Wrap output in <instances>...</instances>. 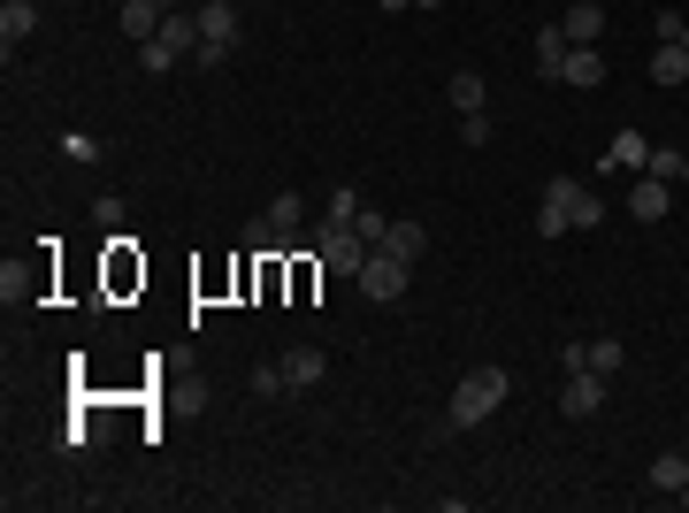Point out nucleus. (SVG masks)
Returning a JSON list of instances; mask_svg holds the SVG:
<instances>
[{
  "label": "nucleus",
  "instance_id": "nucleus-32",
  "mask_svg": "<svg viewBox=\"0 0 689 513\" xmlns=\"http://www.w3.org/2000/svg\"><path fill=\"white\" fill-rule=\"evenodd\" d=\"M162 8H169V0H162Z\"/></svg>",
  "mask_w": 689,
  "mask_h": 513
},
{
  "label": "nucleus",
  "instance_id": "nucleus-10",
  "mask_svg": "<svg viewBox=\"0 0 689 513\" xmlns=\"http://www.w3.org/2000/svg\"><path fill=\"white\" fill-rule=\"evenodd\" d=\"M261 222L276 230V245H299V222H307V199H299V192H276Z\"/></svg>",
  "mask_w": 689,
  "mask_h": 513
},
{
  "label": "nucleus",
  "instance_id": "nucleus-3",
  "mask_svg": "<svg viewBox=\"0 0 689 513\" xmlns=\"http://www.w3.org/2000/svg\"><path fill=\"white\" fill-rule=\"evenodd\" d=\"M192 15H199V46H192V54H199V69H222V62H230V46H238V8H230V0H199Z\"/></svg>",
  "mask_w": 689,
  "mask_h": 513
},
{
  "label": "nucleus",
  "instance_id": "nucleus-8",
  "mask_svg": "<svg viewBox=\"0 0 689 513\" xmlns=\"http://www.w3.org/2000/svg\"><path fill=\"white\" fill-rule=\"evenodd\" d=\"M559 85H575V92H598V85H605V54H598V46H567V69H559Z\"/></svg>",
  "mask_w": 689,
  "mask_h": 513
},
{
  "label": "nucleus",
  "instance_id": "nucleus-21",
  "mask_svg": "<svg viewBox=\"0 0 689 513\" xmlns=\"http://www.w3.org/2000/svg\"><path fill=\"white\" fill-rule=\"evenodd\" d=\"M139 62H146V69H154V77H162V69H176V62H184V54H176L169 39H162V31H154V39H146V46H139Z\"/></svg>",
  "mask_w": 689,
  "mask_h": 513
},
{
  "label": "nucleus",
  "instance_id": "nucleus-25",
  "mask_svg": "<svg viewBox=\"0 0 689 513\" xmlns=\"http://www.w3.org/2000/svg\"><path fill=\"white\" fill-rule=\"evenodd\" d=\"M352 215H360V192H352V184H338V192H330V215H322V222H352Z\"/></svg>",
  "mask_w": 689,
  "mask_h": 513
},
{
  "label": "nucleus",
  "instance_id": "nucleus-13",
  "mask_svg": "<svg viewBox=\"0 0 689 513\" xmlns=\"http://www.w3.org/2000/svg\"><path fill=\"white\" fill-rule=\"evenodd\" d=\"M567 46H575V39H567L559 23H544V31H536V77H551V85H559V69H567Z\"/></svg>",
  "mask_w": 689,
  "mask_h": 513
},
{
  "label": "nucleus",
  "instance_id": "nucleus-12",
  "mask_svg": "<svg viewBox=\"0 0 689 513\" xmlns=\"http://www.w3.org/2000/svg\"><path fill=\"white\" fill-rule=\"evenodd\" d=\"M575 46H598V31H605V8L598 0H567V23H559Z\"/></svg>",
  "mask_w": 689,
  "mask_h": 513
},
{
  "label": "nucleus",
  "instance_id": "nucleus-29",
  "mask_svg": "<svg viewBox=\"0 0 689 513\" xmlns=\"http://www.w3.org/2000/svg\"><path fill=\"white\" fill-rule=\"evenodd\" d=\"M675 499H682V506H689V483H682V491H675Z\"/></svg>",
  "mask_w": 689,
  "mask_h": 513
},
{
  "label": "nucleus",
  "instance_id": "nucleus-22",
  "mask_svg": "<svg viewBox=\"0 0 689 513\" xmlns=\"http://www.w3.org/2000/svg\"><path fill=\"white\" fill-rule=\"evenodd\" d=\"M162 39H169L176 54H192V46H199V15H169V23H162Z\"/></svg>",
  "mask_w": 689,
  "mask_h": 513
},
{
  "label": "nucleus",
  "instance_id": "nucleus-30",
  "mask_svg": "<svg viewBox=\"0 0 689 513\" xmlns=\"http://www.w3.org/2000/svg\"><path fill=\"white\" fill-rule=\"evenodd\" d=\"M682 46H689V15H682Z\"/></svg>",
  "mask_w": 689,
  "mask_h": 513
},
{
  "label": "nucleus",
  "instance_id": "nucleus-28",
  "mask_svg": "<svg viewBox=\"0 0 689 513\" xmlns=\"http://www.w3.org/2000/svg\"><path fill=\"white\" fill-rule=\"evenodd\" d=\"M414 8H445V0H414Z\"/></svg>",
  "mask_w": 689,
  "mask_h": 513
},
{
  "label": "nucleus",
  "instance_id": "nucleus-2",
  "mask_svg": "<svg viewBox=\"0 0 689 513\" xmlns=\"http://www.w3.org/2000/svg\"><path fill=\"white\" fill-rule=\"evenodd\" d=\"M506 391H514L506 368H468L460 391H452V406H445V429H475V422H491V414L506 406Z\"/></svg>",
  "mask_w": 689,
  "mask_h": 513
},
{
  "label": "nucleus",
  "instance_id": "nucleus-1",
  "mask_svg": "<svg viewBox=\"0 0 689 513\" xmlns=\"http://www.w3.org/2000/svg\"><path fill=\"white\" fill-rule=\"evenodd\" d=\"M598 222H605V199H598L590 184H575V176H551V184H544V207H536V230H544V238L598 230Z\"/></svg>",
  "mask_w": 689,
  "mask_h": 513
},
{
  "label": "nucleus",
  "instance_id": "nucleus-15",
  "mask_svg": "<svg viewBox=\"0 0 689 513\" xmlns=\"http://www.w3.org/2000/svg\"><path fill=\"white\" fill-rule=\"evenodd\" d=\"M116 23H123V31H131L139 46H146V39H154V31L169 23V15H162V0H123V15H116Z\"/></svg>",
  "mask_w": 689,
  "mask_h": 513
},
{
  "label": "nucleus",
  "instance_id": "nucleus-31",
  "mask_svg": "<svg viewBox=\"0 0 689 513\" xmlns=\"http://www.w3.org/2000/svg\"><path fill=\"white\" fill-rule=\"evenodd\" d=\"M682 176H689V154H682Z\"/></svg>",
  "mask_w": 689,
  "mask_h": 513
},
{
  "label": "nucleus",
  "instance_id": "nucleus-4",
  "mask_svg": "<svg viewBox=\"0 0 689 513\" xmlns=\"http://www.w3.org/2000/svg\"><path fill=\"white\" fill-rule=\"evenodd\" d=\"M315 253H322V269H330V276H352V284H360V269H368V253H375V245H368L352 222H322Z\"/></svg>",
  "mask_w": 689,
  "mask_h": 513
},
{
  "label": "nucleus",
  "instance_id": "nucleus-11",
  "mask_svg": "<svg viewBox=\"0 0 689 513\" xmlns=\"http://www.w3.org/2000/svg\"><path fill=\"white\" fill-rule=\"evenodd\" d=\"M276 368H284V383H292V391H315L330 360H322V345H292V352H284Z\"/></svg>",
  "mask_w": 689,
  "mask_h": 513
},
{
  "label": "nucleus",
  "instance_id": "nucleus-27",
  "mask_svg": "<svg viewBox=\"0 0 689 513\" xmlns=\"http://www.w3.org/2000/svg\"><path fill=\"white\" fill-rule=\"evenodd\" d=\"M253 391H261V399H284L292 383H284V368H253Z\"/></svg>",
  "mask_w": 689,
  "mask_h": 513
},
{
  "label": "nucleus",
  "instance_id": "nucleus-6",
  "mask_svg": "<svg viewBox=\"0 0 689 513\" xmlns=\"http://www.w3.org/2000/svg\"><path fill=\"white\" fill-rule=\"evenodd\" d=\"M605 383H613V375H598V368H575V375H567V391H559L567 422H590V414L605 406Z\"/></svg>",
  "mask_w": 689,
  "mask_h": 513
},
{
  "label": "nucleus",
  "instance_id": "nucleus-7",
  "mask_svg": "<svg viewBox=\"0 0 689 513\" xmlns=\"http://www.w3.org/2000/svg\"><path fill=\"white\" fill-rule=\"evenodd\" d=\"M667 207H675L667 176H636V184H628V215H636V222H667Z\"/></svg>",
  "mask_w": 689,
  "mask_h": 513
},
{
  "label": "nucleus",
  "instance_id": "nucleus-20",
  "mask_svg": "<svg viewBox=\"0 0 689 513\" xmlns=\"http://www.w3.org/2000/svg\"><path fill=\"white\" fill-rule=\"evenodd\" d=\"M62 154H69L77 170H92V162H100V139H92V131H62Z\"/></svg>",
  "mask_w": 689,
  "mask_h": 513
},
{
  "label": "nucleus",
  "instance_id": "nucleus-19",
  "mask_svg": "<svg viewBox=\"0 0 689 513\" xmlns=\"http://www.w3.org/2000/svg\"><path fill=\"white\" fill-rule=\"evenodd\" d=\"M689 483V460L682 452H659V460H652V491H682Z\"/></svg>",
  "mask_w": 689,
  "mask_h": 513
},
{
  "label": "nucleus",
  "instance_id": "nucleus-14",
  "mask_svg": "<svg viewBox=\"0 0 689 513\" xmlns=\"http://www.w3.org/2000/svg\"><path fill=\"white\" fill-rule=\"evenodd\" d=\"M375 253H398V261H422V253H429V230H422V222H391Z\"/></svg>",
  "mask_w": 689,
  "mask_h": 513
},
{
  "label": "nucleus",
  "instance_id": "nucleus-26",
  "mask_svg": "<svg viewBox=\"0 0 689 513\" xmlns=\"http://www.w3.org/2000/svg\"><path fill=\"white\" fill-rule=\"evenodd\" d=\"M352 230H360V238H368V245H383V230H391V222H383V215H375V207H360V215H352Z\"/></svg>",
  "mask_w": 689,
  "mask_h": 513
},
{
  "label": "nucleus",
  "instance_id": "nucleus-17",
  "mask_svg": "<svg viewBox=\"0 0 689 513\" xmlns=\"http://www.w3.org/2000/svg\"><path fill=\"white\" fill-rule=\"evenodd\" d=\"M652 77H659V85H682V77H689V46H682V39H659V54H652Z\"/></svg>",
  "mask_w": 689,
  "mask_h": 513
},
{
  "label": "nucleus",
  "instance_id": "nucleus-5",
  "mask_svg": "<svg viewBox=\"0 0 689 513\" xmlns=\"http://www.w3.org/2000/svg\"><path fill=\"white\" fill-rule=\"evenodd\" d=\"M406 276H414V261H398V253H368L360 292H368L375 307H391V299H406Z\"/></svg>",
  "mask_w": 689,
  "mask_h": 513
},
{
  "label": "nucleus",
  "instance_id": "nucleus-9",
  "mask_svg": "<svg viewBox=\"0 0 689 513\" xmlns=\"http://www.w3.org/2000/svg\"><path fill=\"white\" fill-rule=\"evenodd\" d=\"M445 100H452V116H483V100H491L483 69H452V77H445Z\"/></svg>",
  "mask_w": 689,
  "mask_h": 513
},
{
  "label": "nucleus",
  "instance_id": "nucleus-23",
  "mask_svg": "<svg viewBox=\"0 0 689 513\" xmlns=\"http://www.w3.org/2000/svg\"><path fill=\"white\" fill-rule=\"evenodd\" d=\"M590 368H598V375H621V338H598V345H590Z\"/></svg>",
  "mask_w": 689,
  "mask_h": 513
},
{
  "label": "nucleus",
  "instance_id": "nucleus-16",
  "mask_svg": "<svg viewBox=\"0 0 689 513\" xmlns=\"http://www.w3.org/2000/svg\"><path fill=\"white\" fill-rule=\"evenodd\" d=\"M644 162H652V146H644V131H621V139L605 146V170H628V176H644Z\"/></svg>",
  "mask_w": 689,
  "mask_h": 513
},
{
  "label": "nucleus",
  "instance_id": "nucleus-18",
  "mask_svg": "<svg viewBox=\"0 0 689 513\" xmlns=\"http://www.w3.org/2000/svg\"><path fill=\"white\" fill-rule=\"evenodd\" d=\"M31 31H39V8H31V0H0V39L15 46V39H31Z\"/></svg>",
  "mask_w": 689,
  "mask_h": 513
},
{
  "label": "nucleus",
  "instance_id": "nucleus-24",
  "mask_svg": "<svg viewBox=\"0 0 689 513\" xmlns=\"http://www.w3.org/2000/svg\"><path fill=\"white\" fill-rule=\"evenodd\" d=\"M644 176H667V184H675V176H682V154H675V146H652V162H644Z\"/></svg>",
  "mask_w": 689,
  "mask_h": 513
}]
</instances>
